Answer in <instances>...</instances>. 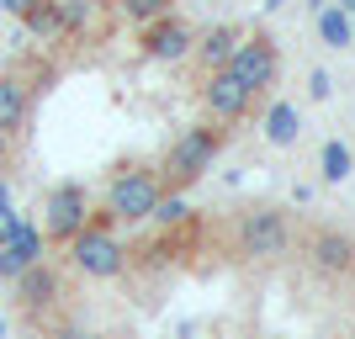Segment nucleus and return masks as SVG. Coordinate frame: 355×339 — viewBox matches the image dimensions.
I'll list each match as a JSON object with an SVG mask.
<instances>
[{
    "instance_id": "nucleus-1",
    "label": "nucleus",
    "mask_w": 355,
    "mask_h": 339,
    "mask_svg": "<svg viewBox=\"0 0 355 339\" xmlns=\"http://www.w3.org/2000/svg\"><path fill=\"white\" fill-rule=\"evenodd\" d=\"M218 154H223V133L218 128H186V133L170 144V154H164V186H175V191L196 186V180L212 170Z\"/></svg>"
},
{
    "instance_id": "nucleus-2",
    "label": "nucleus",
    "mask_w": 355,
    "mask_h": 339,
    "mask_svg": "<svg viewBox=\"0 0 355 339\" xmlns=\"http://www.w3.org/2000/svg\"><path fill=\"white\" fill-rule=\"evenodd\" d=\"M159 196H164V180L154 170H122L106 186V212L117 223H144V218H154Z\"/></svg>"
},
{
    "instance_id": "nucleus-3",
    "label": "nucleus",
    "mask_w": 355,
    "mask_h": 339,
    "mask_svg": "<svg viewBox=\"0 0 355 339\" xmlns=\"http://www.w3.org/2000/svg\"><path fill=\"white\" fill-rule=\"evenodd\" d=\"M69 260H74V270H80V276L112 281V276H122V266H128V250L117 244V234H106V228L85 223V228L69 238Z\"/></svg>"
},
{
    "instance_id": "nucleus-4",
    "label": "nucleus",
    "mask_w": 355,
    "mask_h": 339,
    "mask_svg": "<svg viewBox=\"0 0 355 339\" xmlns=\"http://www.w3.org/2000/svg\"><path fill=\"white\" fill-rule=\"evenodd\" d=\"M223 69L234 74L250 96H260V90H270L282 80V53H276V43H270L266 32H254V37H244V43L234 48V59L223 64Z\"/></svg>"
},
{
    "instance_id": "nucleus-5",
    "label": "nucleus",
    "mask_w": 355,
    "mask_h": 339,
    "mask_svg": "<svg viewBox=\"0 0 355 339\" xmlns=\"http://www.w3.org/2000/svg\"><path fill=\"white\" fill-rule=\"evenodd\" d=\"M85 218H90V196L80 180H59L43 196V238H53V244H69L85 228Z\"/></svg>"
},
{
    "instance_id": "nucleus-6",
    "label": "nucleus",
    "mask_w": 355,
    "mask_h": 339,
    "mask_svg": "<svg viewBox=\"0 0 355 339\" xmlns=\"http://www.w3.org/2000/svg\"><path fill=\"white\" fill-rule=\"evenodd\" d=\"M239 244H244V254L270 260V254H286L292 228H286V218L276 207H254V212H244V223H239Z\"/></svg>"
},
{
    "instance_id": "nucleus-7",
    "label": "nucleus",
    "mask_w": 355,
    "mask_h": 339,
    "mask_svg": "<svg viewBox=\"0 0 355 339\" xmlns=\"http://www.w3.org/2000/svg\"><path fill=\"white\" fill-rule=\"evenodd\" d=\"M144 53L154 64H180V59H191V48H196V32L191 21H180V16H159V21H148L144 27Z\"/></svg>"
},
{
    "instance_id": "nucleus-8",
    "label": "nucleus",
    "mask_w": 355,
    "mask_h": 339,
    "mask_svg": "<svg viewBox=\"0 0 355 339\" xmlns=\"http://www.w3.org/2000/svg\"><path fill=\"white\" fill-rule=\"evenodd\" d=\"M202 101H207V112H212L218 122H239L244 112H250L254 96L239 85L228 69H207V80H202Z\"/></svg>"
},
{
    "instance_id": "nucleus-9",
    "label": "nucleus",
    "mask_w": 355,
    "mask_h": 339,
    "mask_svg": "<svg viewBox=\"0 0 355 339\" xmlns=\"http://www.w3.org/2000/svg\"><path fill=\"white\" fill-rule=\"evenodd\" d=\"M43 244H48L43 228H37V223H21L11 244H0V281H16L27 266H37V260H43Z\"/></svg>"
},
{
    "instance_id": "nucleus-10",
    "label": "nucleus",
    "mask_w": 355,
    "mask_h": 339,
    "mask_svg": "<svg viewBox=\"0 0 355 339\" xmlns=\"http://www.w3.org/2000/svg\"><path fill=\"white\" fill-rule=\"evenodd\" d=\"M27 117H32V90H27V80H21V74H0V133H6V138L21 133Z\"/></svg>"
},
{
    "instance_id": "nucleus-11",
    "label": "nucleus",
    "mask_w": 355,
    "mask_h": 339,
    "mask_svg": "<svg viewBox=\"0 0 355 339\" xmlns=\"http://www.w3.org/2000/svg\"><path fill=\"white\" fill-rule=\"evenodd\" d=\"M313 260H318V270L350 276V270H355V238H350V234H334V228H324V234L313 238Z\"/></svg>"
},
{
    "instance_id": "nucleus-12",
    "label": "nucleus",
    "mask_w": 355,
    "mask_h": 339,
    "mask_svg": "<svg viewBox=\"0 0 355 339\" xmlns=\"http://www.w3.org/2000/svg\"><path fill=\"white\" fill-rule=\"evenodd\" d=\"M16 297H21V308H32V313L48 308V302L59 297V276H53V270L37 260V266H27L21 276H16Z\"/></svg>"
},
{
    "instance_id": "nucleus-13",
    "label": "nucleus",
    "mask_w": 355,
    "mask_h": 339,
    "mask_svg": "<svg viewBox=\"0 0 355 339\" xmlns=\"http://www.w3.org/2000/svg\"><path fill=\"white\" fill-rule=\"evenodd\" d=\"M244 43V37H239V27H228V21H218V27L207 32V37H196V48L191 53H202V64H207V69H223V64L234 59V48Z\"/></svg>"
},
{
    "instance_id": "nucleus-14",
    "label": "nucleus",
    "mask_w": 355,
    "mask_h": 339,
    "mask_svg": "<svg viewBox=\"0 0 355 339\" xmlns=\"http://www.w3.org/2000/svg\"><path fill=\"white\" fill-rule=\"evenodd\" d=\"M297 133H302V112H297L292 101H276L266 112V138L276 148H286V144H297Z\"/></svg>"
},
{
    "instance_id": "nucleus-15",
    "label": "nucleus",
    "mask_w": 355,
    "mask_h": 339,
    "mask_svg": "<svg viewBox=\"0 0 355 339\" xmlns=\"http://www.w3.org/2000/svg\"><path fill=\"white\" fill-rule=\"evenodd\" d=\"M318 37H324L329 48H350V43H355V27H350V16H345L340 6H334V0H329L324 11H318Z\"/></svg>"
},
{
    "instance_id": "nucleus-16",
    "label": "nucleus",
    "mask_w": 355,
    "mask_h": 339,
    "mask_svg": "<svg viewBox=\"0 0 355 339\" xmlns=\"http://www.w3.org/2000/svg\"><path fill=\"white\" fill-rule=\"evenodd\" d=\"M21 27L32 32V37H64V27H59V6H53V0H43V6H32L27 16H21Z\"/></svg>"
},
{
    "instance_id": "nucleus-17",
    "label": "nucleus",
    "mask_w": 355,
    "mask_h": 339,
    "mask_svg": "<svg viewBox=\"0 0 355 339\" xmlns=\"http://www.w3.org/2000/svg\"><path fill=\"white\" fill-rule=\"evenodd\" d=\"M117 11L128 16V21H138V27H148V21L170 16V0H117Z\"/></svg>"
},
{
    "instance_id": "nucleus-18",
    "label": "nucleus",
    "mask_w": 355,
    "mask_h": 339,
    "mask_svg": "<svg viewBox=\"0 0 355 339\" xmlns=\"http://www.w3.org/2000/svg\"><path fill=\"white\" fill-rule=\"evenodd\" d=\"M53 6H59V27H64V37H74V32L90 21V11H96L90 0H53Z\"/></svg>"
},
{
    "instance_id": "nucleus-19",
    "label": "nucleus",
    "mask_w": 355,
    "mask_h": 339,
    "mask_svg": "<svg viewBox=\"0 0 355 339\" xmlns=\"http://www.w3.org/2000/svg\"><path fill=\"white\" fill-rule=\"evenodd\" d=\"M345 175H350V148H345L340 138H329V144H324V180L340 186Z\"/></svg>"
},
{
    "instance_id": "nucleus-20",
    "label": "nucleus",
    "mask_w": 355,
    "mask_h": 339,
    "mask_svg": "<svg viewBox=\"0 0 355 339\" xmlns=\"http://www.w3.org/2000/svg\"><path fill=\"white\" fill-rule=\"evenodd\" d=\"M154 218H159V223H180V218H186V202H180V196H159Z\"/></svg>"
},
{
    "instance_id": "nucleus-21",
    "label": "nucleus",
    "mask_w": 355,
    "mask_h": 339,
    "mask_svg": "<svg viewBox=\"0 0 355 339\" xmlns=\"http://www.w3.org/2000/svg\"><path fill=\"white\" fill-rule=\"evenodd\" d=\"M21 223H27V218H21L16 207H0V244H11V238H16V228H21Z\"/></svg>"
},
{
    "instance_id": "nucleus-22",
    "label": "nucleus",
    "mask_w": 355,
    "mask_h": 339,
    "mask_svg": "<svg viewBox=\"0 0 355 339\" xmlns=\"http://www.w3.org/2000/svg\"><path fill=\"white\" fill-rule=\"evenodd\" d=\"M32 6H43V0H0V11H6V16H16V21H21V16H27Z\"/></svg>"
},
{
    "instance_id": "nucleus-23",
    "label": "nucleus",
    "mask_w": 355,
    "mask_h": 339,
    "mask_svg": "<svg viewBox=\"0 0 355 339\" xmlns=\"http://www.w3.org/2000/svg\"><path fill=\"white\" fill-rule=\"evenodd\" d=\"M329 85H334V80H329V74L318 69V74L308 80V96H313V101H324V96H329Z\"/></svg>"
},
{
    "instance_id": "nucleus-24",
    "label": "nucleus",
    "mask_w": 355,
    "mask_h": 339,
    "mask_svg": "<svg viewBox=\"0 0 355 339\" xmlns=\"http://www.w3.org/2000/svg\"><path fill=\"white\" fill-rule=\"evenodd\" d=\"M59 339H90L85 329H59Z\"/></svg>"
},
{
    "instance_id": "nucleus-25",
    "label": "nucleus",
    "mask_w": 355,
    "mask_h": 339,
    "mask_svg": "<svg viewBox=\"0 0 355 339\" xmlns=\"http://www.w3.org/2000/svg\"><path fill=\"white\" fill-rule=\"evenodd\" d=\"M0 207H11V186H6V175H0Z\"/></svg>"
},
{
    "instance_id": "nucleus-26",
    "label": "nucleus",
    "mask_w": 355,
    "mask_h": 339,
    "mask_svg": "<svg viewBox=\"0 0 355 339\" xmlns=\"http://www.w3.org/2000/svg\"><path fill=\"white\" fill-rule=\"evenodd\" d=\"M6 154H11V138H6V133H0V164H6Z\"/></svg>"
},
{
    "instance_id": "nucleus-27",
    "label": "nucleus",
    "mask_w": 355,
    "mask_h": 339,
    "mask_svg": "<svg viewBox=\"0 0 355 339\" xmlns=\"http://www.w3.org/2000/svg\"><path fill=\"white\" fill-rule=\"evenodd\" d=\"M334 6H340V11H345V16H355V0H334Z\"/></svg>"
},
{
    "instance_id": "nucleus-28",
    "label": "nucleus",
    "mask_w": 355,
    "mask_h": 339,
    "mask_svg": "<svg viewBox=\"0 0 355 339\" xmlns=\"http://www.w3.org/2000/svg\"><path fill=\"white\" fill-rule=\"evenodd\" d=\"M302 6H308V11H324V6H329V0H302Z\"/></svg>"
},
{
    "instance_id": "nucleus-29",
    "label": "nucleus",
    "mask_w": 355,
    "mask_h": 339,
    "mask_svg": "<svg viewBox=\"0 0 355 339\" xmlns=\"http://www.w3.org/2000/svg\"><path fill=\"white\" fill-rule=\"evenodd\" d=\"M260 6H266V11H276V6H282V0H260Z\"/></svg>"
},
{
    "instance_id": "nucleus-30",
    "label": "nucleus",
    "mask_w": 355,
    "mask_h": 339,
    "mask_svg": "<svg viewBox=\"0 0 355 339\" xmlns=\"http://www.w3.org/2000/svg\"><path fill=\"white\" fill-rule=\"evenodd\" d=\"M0 339H6V318H0Z\"/></svg>"
},
{
    "instance_id": "nucleus-31",
    "label": "nucleus",
    "mask_w": 355,
    "mask_h": 339,
    "mask_svg": "<svg viewBox=\"0 0 355 339\" xmlns=\"http://www.w3.org/2000/svg\"><path fill=\"white\" fill-rule=\"evenodd\" d=\"M350 27H355V16H350Z\"/></svg>"
}]
</instances>
